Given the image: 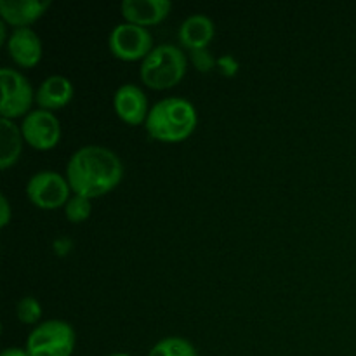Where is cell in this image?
Segmentation results:
<instances>
[{
  "label": "cell",
  "instance_id": "1",
  "mask_svg": "<svg viewBox=\"0 0 356 356\" xmlns=\"http://www.w3.org/2000/svg\"><path fill=\"white\" fill-rule=\"evenodd\" d=\"M124 167L110 148L89 145L79 148L66 163V179L75 195L96 198L120 183Z\"/></svg>",
  "mask_w": 356,
  "mask_h": 356
},
{
  "label": "cell",
  "instance_id": "2",
  "mask_svg": "<svg viewBox=\"0 0 356 356\" xmlns=\"http://www.w3.org/2000/svg\"><path fill=\"white\" fill-rule=\"evenodd\" d=\"M197 110L184 97H165L149 108L146 132L156 141L177 143L190 138L197 127Z\"/></svg>",
  "mask_w": 356,
  "mask_h": 356
},
{
  "label": "cell",
  "instance_id": "3",
  "mask_svg": "<svg viewBox=\"0 0 356 356\" xmlns=\"http://www.w3.org/2000/svg\"><path fill=\"white\" fill-rule=\"evenodd\" d=\"M188 59L174 44H160L141 63V80L152 89H169L186 75Z\"/></svg>",
  "mask_w": 356,
  "mask_h": 356
},
{
  "label": "cell",
  "instance_id": "4",
  "mask_svg": "<svg viewBox=\"0 0 356 356\" xmlns=\"http://www.w3.org/2000/svg\"><path fill=\"white\" fill-rule=\"evenodd\" d=\"M75 330L65 320H47L35 327L26 339L30 356H72Z\"/></svg>",
  "mask_w": 356,
  "mask_h": 356
},
{
  "label": "cell",
  "instance_id": "5",
  "mask_svg": "<svg viewBox=\"0 0 356 356\" xmlns=\"http://www.w3.org/2000/svg\"><path fill=\"white\" fill-rule=\"evenodd\" d=\"M108 45L115 58L122 61H138L145 59L153 49L152 33L145 26L134 23H118L111 30Z\"/></svg>",
  "mask_w": 356,
  "mask_h": 356
},
{
  "label": "cell",
  "instance_id": "6",
  "mask_svg": "<svg viewBox=\"0 0 356 356\" xmlns=\"http://www.w3.org/2000/svg\"><path fill=\"white\" fill-rule=\"evenodd\" d=\"M0 87H2V97H0L2 118L13 120L30 110L35 96L30 82L23 73L13 68H2L0 70Z\"/></svg>",
  "mask_w": 356,
  "mask_h": 356
},
{
  "label": "cell",
  "instance_id": "7",
  "mask_svg": "<svg viewBox=\"0 0 356 356\" xmlns=\"http://www.w3.org/2000/svg\"><path fill=\"white\" fill-rule=\"evenodd\" d=\"M70 184L66 177L54 170H42L30 177L26 184V195L37 207L58 209L70 200Z\"/></svg>",
  "mask_w": 356,
  "mask_h": 356
},
{
  "label": "cell",
  "instance_id": "8",
  "mask_svg": "<svg viewBox=\"0 0 356 356\" xmlns=\"http://www.w3.org/2000/svg\"><path fill=\"white\" fill-rule=\"evenodd\" d=\"M21 134L23 139L37 149L54 148L61 138V125L58 117L52 111L38 108L24 115L21 122Z\"/></svg>",
  "mask_w": 356,
  "mask_h": 356
},
{
  "label": "cell",
  "instance_id": "9",
  "mask_svg": "<svg viewBox=\"0 0 356 356\" xmlns=\"http://www.w3.org/2000/svg\"><path fill=\"white\" fill-rule=\"evenodd\" d=\"M113 106L118 117L131 125L146 122L148 117V99L143 89L136 83H124L113 96Z\"/></svg>",
  "mask_w": 356,
  "mask_h": 356
},
{
  "label": "cell",
  "instance_id": "10",
  "mask_svg": "<svg viewBox=\"0 0 356 356\" xmlns=\"http://www.w3.org/2000/svg\"><path fill=\"white\" fill-rule=\"evenodd\" d=\"M7 52L17 65L30 68L42 59V42L31 28H14L7 40Z\"/></svg>",
  "mask_w": 356,
  "mask_h": 356
},
{
  "label": "cell",
  "instance_id": "11",
  "mask_svg": "<svg viewBox=\"0 0 356 356\" xmlns=\"http://www.w3.org/2000/svg\"><path fill=\"white\" fill-rule=\"evenodd\" d=\"M172 9L170 0H124L120 3L122 16L129 23L148 26L156 24L169 16Z\"/></svg>",
  "mask_w": 356,
  "mask_h": 356
},
{
  "label": "cell",
  "instance_id": "12",
  "mask_svg": "<svg viewBox=\"0 0 356 356\" xmlns=\"http://www.w3.org/2000/svg\"><path fill=\"white\" fill-rule=\"evenodd\" d=\"M49 7V0H0V16L6 23L23 28L37 21Z\"/></svg>",
  "mask_w": 356,
  "mask_h": 356
},
{
  "label": "cell",
  "instance_id": "13",
  "mask_svg": "<svg viewBox=\"0 0 356 356\" xmlns=\"http://www.w3.org/2000/svg\"><path fill=\"white\" fill-rule=\"evenodd\" d=\"M214 33L216 26L211 17L205 14H191L181 23L177 37L184 47L195 51V49H207V45L214 38Z\"/></svg>",
  "mask_w": 356,
  "mask_h": 356
},
{
  "label": "cell",
  "instance_id": "14",
  "mask_svg": "<svg viewBox=\"0 0 356 356\" xmlns=\"http://www.w3.org/2000/svg\"><path fill=\"white\" fill-rule=\"evenodd\" d=\"M73 97V83L63 75H51L40 83L35 92V101L44 110H58L68 104Z\"/></svg>",
  "mask_w": 356,
  "mask_h": 356
},
{
  "label": "cell",
  "instance_id": "15",
  "mask_svg": "<svg viewBox=\"0 0 356 356\" xmlns=\"http://www.w3.org/2000/svg\"><path fill=\"white\" fill-rule=\"evenodd\" d=\"M23 148V134L9 118H0V169L7 170L19 159Z\"/></svg>",
  "mask_w": 356,
  "mask_h": 356
},
{
  "label": "cell",
  "instance_id": "16",
  "mask_svg": "<svg viewBox=\"0 0 356 356\" xmlns=\"http://www.w3.org/2000/svg\"><path fill=\"white\" fill-rule=\"evenodd\" d=\"M148 356H198L193 344L183 337H165L149 350Z\"/></svg>",
  "mask_w": 356,
  "mask_h": 356
},
{
  "label": "cell",
  "instance_id": "17",
  "mask_svg": "<svg viewBox=\"0 0 356 356\" xmlns=\"http://www.w3.org/2000/svg\"><path fill=\"white\" fill-rule=\"evenodd\" d=\"M90 209H92V205H90V198L80 197V195H73V197H70V200L66 202L65 216L66 219L72 222L86 221V219L90 216Z\"/></svg>",
  "mask_w": 356,
  "mask_h": 356
},
{
  "label": "cell",
  "instance_id": "18",
  "mask_svg": "<svg viewBox=\"0 0 356 356\" xmlns=\"http://www.w3.org/2000/svg\"><path fill=\"white\" fill-rule=\"evenodd\" d=\"M16 315L21 323H26V325L37 323L42 316L40 302L35 298H31V296H24V298L17 302Z\"/></svg>",
  "mask_w": 356,
  "mask_h": 356
},
{
  "label": "cell",
  "instance_id": "19",
  "mask_svg": "<svg viewBox=\"0 0 356 356\" xmlns=\"http://www.w3.org/2000/svg\"><path fill=\"white\" fill-rule=\"evenodd\" d=\"M190 56L195 68L202 73L211 72V70H214L218 66V59L211 54L209 49H195V51H190Z\"/></svg>",
  "mask_w": 356,
  "mask_h": 356
},
{
  "label": "cell",
  "instance_id": "20",
  "mask_svg": "<svg viewBox=\"0 0 356 356\" xmlns=\"http://www.w3.org/2000/svg\"><path fill=\"white\" fill-rule=\"evenodd\" d=\"M218 68L225 76H235L238 73V61L232 54L218 58Z\"/></svg>",
  "mask_w": 356,
  "mask_h": 356
},
{
  "label": "cell",
  "instance_id": "21",
  "mask_svg": "<svg viewBox=\"0 0 356 356\" xmlns=\"http://www.w3.org/2000/svg\"><path fill=\"white\" fill-rule=\"evenodd\" d=\"M10 219V205L6 195H0V226L6 228Z\"/></svg>",
  "mask_w": 356,
  "mask_h": 356
},
{
  "label": "cell",
  "instance_id": "22",
  "mask_svg": "<svg viewBox=\"0 0 356 356\" xmlns=\"http://www.w3.org/2000/svg\"><path fill=\"white\" fill-rule=\"evenodd\" d=\"M70 249H72V242L68 238H58L54 242V252L58 256H65L70 252Z\"/></svg>",
  "mask_w": 356,
  "mask_h": 356
},
{
  "label": "cell",
  "instance_id": "23",
  "mask_svg": "<svg viewBox=\"0 0 356 356\" xmlns=\"http://www.w3.org/2000/svg\"><path fill=\"white\" fill-rule=\"evenodd\" d=\"M0 356H30L26 350H21V348H7V350L2 351Z\"/></svg>",
  "mask_w": 356,
  "mask_h": 356
},
{
  "label": "cell",
  "instance_id": "24",
  "mask_svg": "<svg viewBox=\"0 0 356 356\" xmlns=\"http://www.w3.org/2000/svg\"><path fill=\"white\" fill-rule=\"evenodd\" d=\"M0 40L6 42V44H7V37H6V21H0Z\"/></svg>",
  "mask_w": 356,
  "mask_h": 356
},
{
  "label": "cell",
  "instance_id": "25",
  "mask_svg": "<svg viewBox=\"0 0 356 356\" xmlns=\"http://www.w3.org/2000/svg\"><path fill=\"white\" fill-rule=\"evenodd\" d=\"M108 356H132V355H127V353H113V355H108Z\"/></svg>",
  "mask_w": 356,
  "mask_h": 356
}]
</instances>
